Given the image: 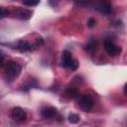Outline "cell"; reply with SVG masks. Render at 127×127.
I'll return each instance as SVG.
<instances>
[{"label": "cell", "mask_w": 127, "mask_h": 127, "mask_svg": "<svg viewBox=\"0 0 127 127\" xmlns=\"http://www.w3.org/2000/svg\"><path fill=\"white\" fill-rule=\"evenodd\" d=\"M5 65V60L2 56H0V67H3Z\"/></svg>", "instance_id": "obj_17"}, {"label": "cell", "mask_w": 127, "mask_h": 127, "mask_svg": "<svg viewBox=\"0 0 127 127\" xmlns=\"http://www.w3.org/2000/svg\"><path fill=\"white\" fill-rule=\"evenodd\" d=\"M77 67H78V63H77V62L74 60V63H73V64H72V66H71L70 68H71L72 70H75Z\"/></svg>", "instance_id": "obj_16"}, {"label": "cell", "mask_w": 127, "mask_h": 127, "mask_svg": "<svg viewBox=\"0 0 127 127\" xmlns=\"http://www.w3.org/2000/svg\"><path fill=\"white\" fill-rule=\"evenodd\" d=\"M95 49H96V42L95 41H89L85 46V50L87 52H93V51H95Z\"/></svg>", "instance_id": "obj_12"}, {"label": "cell", "mask_w": 127, "mask_h": 127, "mask_svg": "<svg viewBox=\"0 0 127 127\" xmlns=\"http://www.w3.org/2000/svg\"><path fill=\"white\" fill-rule=\"evenodd\" d=\"M58 115V109L53 107V106H48V107H45L43 110H42V116L44 118H47V119H50V118H54Z\"/></svg>", "instance_id": "obj_7"}, {"label": "cell", "mask_w": 127, "mask_h": 127, "mask_svg": "<svg viewBox=\"0 0 127 127\" xmlns=\"http://www.w3.org/2000/svg\"><path fill=\"white\" fill-rule=\"evenodd\" d=\"M104 49H105L106 53L111 57H115L121 53V48L118 47L117 45H115L111 40L104 41Z\"/></svg>", "instance_id": "obj_3"}, {"label": "cell", "mask_w": 127, "mask_h": 127, "mask_svg": "<svg viewBox=\"0 0 127 127\" xmlns=\"http://www.w3.org/2000/svg\"><path fill=\"white\" fill-rule=\"evenodd\" d=\"M16 15H17L18 18H20V19H22V20H28V19L31 18L32 12H31L30 10H28V9L22 8V9H19V10L17 11Z\"/></svg>", "instance_id": "obj_8"}, {"label": "cell", "mask_w": 127, "mask_h": 127, "mask_svg": "<svg viewBox=\"0 0 127 127\" xmlns=\"http://www.w3.org/2000/svg\"><path fill=\"white\" fill-rule=\"evenodd\" d=\"M18 49H19L21 52H27V51H30V50L32 49V47H31V45H30L28 42H26V41H21V42L19 43V45H18Z\"/></svg>", "instance_id": "obj_10"}, {"label": "cell", "mask_w": 127, "mask_h": 127, "mask_svg": "<svg viewBox=\"0 0 127 127\" xmlns=\"http://www.w3.org/2000/svg\"><path fill=\"white\" fill-rule=\"evenodd\" d=\"M12 118L17 122H23L27 118V113L21 107H15L12 109Z\"/></svg>", "instance_id": "obj_4"}, {"label": "cell", "mask_w": 127, "mask_h": 127, "mask_svg": "<svg viewBox=\"0 0 127 127\" xmlns=\"http://www.w3.org/2000/svg\"><path fill=\"white\" fill-rule=\"evenodd\" d=\"M95 25H96V21H95L93 18L88 19V21H87V26H88L89 28H93Z\"/></svg>", "instance_id": "obj_15"}, {"label": "cell", "mask_w": 127, "mask_h": 127, "mask_svg": "<svg viewBox=\"0 0 127 127\" xmlns=\"http://www.w3.org/2000/svg\"><path fill=\"white\" fill-rule=\"evenodd\" d=\"M8 10L7 9H5L4 7H0V18H3V17H5V16H7L8 15Z\"/></svg>", "instance_id": "obj_14"}, {"label": "cell", "mask_w": 127, "mask_h": 127, "mask_svg": "<svg viewBox=\"0 0 127 127\" xmlns=\"http://www.w3.org/2000/svg\"><path fill=\"white\" fill-rule=\"evenodd\" d=\"M21 69H22L21 65L19 64H17L16 62H9L6 64V66H5L6 75L10 78L17 77L21 73Z\"/></svg>", "instance_id": "obj_2"}, {"label": "cell", "mask_w": 127, "mask_h": 127, "mask_svg": "<svg viewBox=\"0 0 127 127\" xmlns=\"http://www.w3.org/2000/svg\"><path fill=\"white\" fill-rule=\"evenodd\" d=\"M77 104H78V107L82 111L88 112L93 107V100H92L90 95H88V94H81L77 98Z\"/></svg>", "instance_id": "obj_1"}, {"label": "cell", "mask_w": 127, "mask_h": 127, "mask_svg": "<svg viewBox=\"0 0 127 127\" xmlns=\"http://www.w3.org/2000/svg\"><path fill=\"white\" fill-rule=\"evenodd\" d=\"M74 63V60L72 59V55L68 51H64L62 55V65L64 67L70 68Z\"/></svg>", "instance_id": "obj_5"}, {"label": "cell", "mask_w": 127, "mask_h": 127, "mask_svg": "<svg viewBox=\"0 0 127 127\" xmlns=\"http://www.w3.org/2000/svg\"><path fill=\"white\" fill-rule=\"evenodd\" d=\"M23 4L25 6L33 7V6H37L39 4V1H23Z\"/></svg>", "instance_id": "obj_13"}, {"label": "cell", "mask_w": 127, "mask_h": 127, "mask_svg": "<svg viewBox=\"0 0 127 127\" xmlns=\"http://www.w3.org/2000/svg\"><path fill=\"white\" fill-rule=\"evenodd\" d=\"M95 8L102 14H110L112 12V6L109 2H106V1H101V2H98V3H95Z\"/></svg>", "instance_id": "obj_6"}, {"label": "cell", "mask_w": 127, "mask_h": 127, "mask_svg": "<svg viewBox=\"0 0 127 127\" xmlns=\"http://www.w3.org/2000/svg\"><path fill=\"white\" fill-rule=\"evenodd\" d=\"M67 119H68V122L71 123V124H76V123H78L79 120H80L79 116H78L77 114H74V113L69 114L68 117H67Z\"/></svg>", "instance_id": "obj_11"}, {"label": "cell", "mask_w": 127, "mask_h": 127, "mask_svg": "<svg viewBox=\"0 0 127 127\" xmlns=\"http://www.w3.org/2000/svg\"><path fill=\"white\" fill-rule=\"evenodd\" d=\"M65 94H66L69 98H74V97L77 96V94H78V90H77L76 87L69 86V87L66 88V90H65Z\"/></svg>", "instance_id": "obj_9"}]
</instances>
